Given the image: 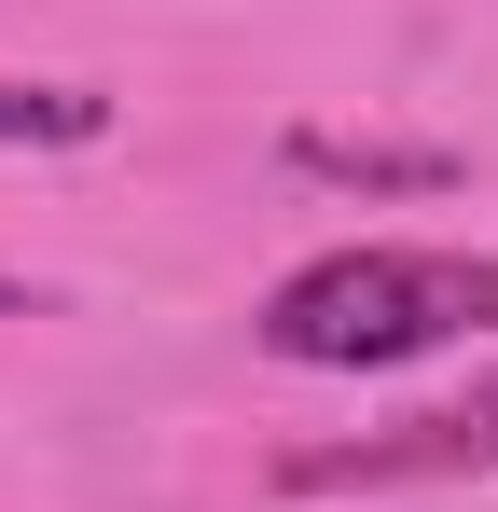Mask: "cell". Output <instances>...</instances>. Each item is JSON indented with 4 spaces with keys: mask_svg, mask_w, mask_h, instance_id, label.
<instances>
[{
    "mask_svg": "<svg viewBox=\"0 0 498 512\" xmlns=\"http://www.w3.org/2000/svg\"><path fill=\"white\" fill-rule=\"evenodd\" d=\"M111 125V97L83 84H28V70H0V153H83Z\"/></svg>",
    "mask_w": 498,
    "mask_h": 512,
    "instance_id": "cell-3",
    "label": "cell"
},
{
    "mask_svg": "<svg viewBox=\"0 0 498 512\" xmlns=\"http://www.w3.org/2000/svg\"><path fill=\"white\" fill-rule=\"evenodd\" d=\"M249 333L277 346L291 374H388V360H429V346H457V333H498V263L485 250L360 236V250L291 263Z\"/></svg>",
    "mask_w": 498,
    "mask_h": 512,
    "instance_id": "cell-1",
    "label": "cell"
},
{
    "mask_svg": "<svg viewBox=\"0 0 498 512\" xmlns=\"http://www.w3.org/2000/svg\"><path fill=\"white\" fill-rule=\"evenodd\" d=\"M429 471H498V374L429 402L402 429H360V443H305L291 485H429Z\"/></svg>",
    "mask_w": 498,
    "mask_h": 512,
    "instance_id": "cell-2",
    "label": "cell"
}]
</instances>
